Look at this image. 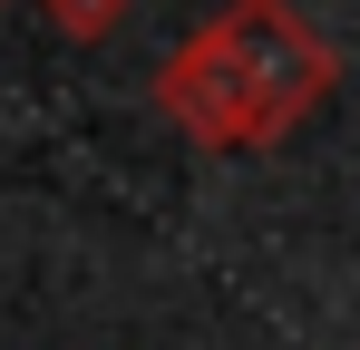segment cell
<instances>
[{
  "instance_id": "7a4b0ae2",
  "label": "cell",
  "mask_w": 360,
  "mask_h": 350,
  "mask_svg": "<svg viewBox=\"0 0 360 350\" xmlns=\"http://www.w3.org/2000/svg\"><path fill=\"white\" fill-rule=\"evenodd\" d=\"M39 10H49V30H59V39H78V49L127 30V0H39Z\"/></svg>"
},
{
  "instance_id": "6da1fadb",
  "label": "cell",
  "mask_w": 360,
  "mask_h": 350,
  "mask_svg": "<svg viewBox=\"0 0 360 350\" xmlns=\"http://www.w3.org/2000/svg\"><path fill=\"white\" fill-rule=\"evenodd\" d=\"M341 88V49L302 20L292 0H224L166 68L156 108L214 156H263Z\"/></svg>"
},
{
  "instance_id": "3957f363",
  "label": "cell",
  "mask_w": 360,
  "mask_h": 350,
  "mask_svg": "<svg viewBox=\"0 0 360 350\" xmlns=\"http://www.w3.org/2000/svg\"><path fill=\"white\" fill-rule=\"evenodd\" d=\"M0 10H10V0H0Z\"/></svg>"
}]
</instances>
